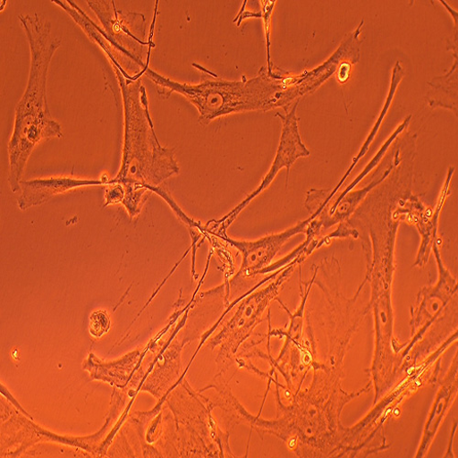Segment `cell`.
<instances>
[{
  "label": "cell",
  "mask_w": 458,
  "mask_h": 458,
  "mask_svg": "<svg viewBox=\"0 0 458 458\" xmlns=\"http://www.w3.org/2000/svg\"><path fill=\"white\" fill-rule=\"evenodd\" d=\"M89 6L98 16L104 29L97 24L72 3L70 7L64 6L71 18L106 53L110 61L114 60L131 78L148 67L149 59L144 61L145 48L155 47L152 43L159 2H157L156 13L152 21L148 41H146V22L144 15L124 13L119 11L114 2H88Z\"/></svg>",
  "instance_id": "cell-5"
},
{
  "label": "cell",
  "mask_w": 458,
  "mask_h": 458,
  "mask_svg": "<svg viewBox=\"0 0 458 458\" xmlns=\"http://www.w3.org/2000/svg\"><path fill=\"white\" fill-rule=\"evenodd\" d=\"M395 235L387 237L386 244L373 241V256L368 265L366 281L371 287L369 310L374 319L375 345L369 374L375 390L373 404L385 396L403 376L400 344L394 336V313L392 287L394 264Z\"/></svg>",
  "instance_id": "cell-4"
},
{
  "label": "cell",
  "mask_w": 458,
  "mask_h": 458,
  "mask_svg": "<svg viewBox=\"0 0 458 458\" xmlns=\"http://www.w3.org/2000/svg\"><path fill=\"white\" fill-rule=\"evenodd\" d=\"M304 260L300 255L280 274L276 272L264 278L237 303V309L232 318L227 319V313L224 312L216 323L217 332L208 343L210 349H218L216 360L218 372L216 377H225L229 368L236 363L240 349L263 321L266 310L273 301L277 300L295 267Z\"/></svg>",
  "instance_id": "cell-6"
},
{
  "label": "cell",
  "mask_w": 458,
  "mask_h": 458,
  "mask_svg": "<svg viewBox=\"0 0 458 458\" xmlns=\"http://www.w3.org/2000/svg\"><path fill=\"white\" fill-rule=\"evenodd\" d=\"M296 108L297 104L293 108V110L288 114H286L285 117L283 116V114H277V116L281 118L284 123L281 142L275 163L269 173L267 174L261 182L260 185L250 196H249L231 213H228L219 220H212L208 222L203 228L205 233L218 238L226 236L227 228L235 222L242 210L245 209L249 204L262 192L263 190L269 187L281 169H287L288 181L290 169L293 165L299 158L309 157L310 156V151L301 142V137L299 135L296 119Z\"/></svg>",
  "instance_id": "cell-9"
},
{
  "label": "cell",
  "mask_w": 458,
  "mask_h": 458,
  "mask_svg": "<svg viewBox=\"0 0 458 458\" xmlns=\"http://www.w3.org/2000/svg\"><path fill=\"white\" fill-rule=\"evenodd\" d=\"M30 49V69L26 91L16 106L13 137L9 143V182L13 193L21 189L26 164L42 140L62 138V127L51 116L47 103V78L52 59L61 47L52 36V26L38 15H20Z\"/></svg>",
  "instance_id": "cell-2"
},
{
  "label": "cell",
  "mask_w": 458,
  "mask_h": 458,
  "mask_svg": "<svg viewBox=\"0 0 458 458\" xmlns=\"http://www.w3.org/2000/svg\"><path fill=\"white\" fill-rule=\"evenodd\" d=\"M107 178L103 180H88L72 177H52L21 181L22 194L18 200L21 210L41 206L54 197L64 194L67 191L82 186L107 184Z\"/></svg>",
  "instance_id": "cell-11"
},
{
  "label": "cell",
  "mask_w": 458,
  "mask_h": 458,
  "mask_svg": "<svg viewBox=\"0 0 458 458\" xmlns=\"http://www.w3.org/2000/svg\"><path fill=\"white\" fill-rule=\"evenodd\" d=\"M454 173V169H450L448 177L444 188V192L437 205L435 212H428L424 207H420L419 215H412L410 212H397L394 216H399V220H407V223L413 225L420 235L422 237L421 246H420L414 267L424 268L429 260L435 243L438 241V221L441 209L443 208L449 182Z\"/></svg>",
  "instance_id": "cell-12"
},
{
  "label": "cell",
  "mask_w": 458,
  "mask_h": 458,
  "mask_svg": "<svg viewBox=\"0 0 458 458\" xmlns=\"http://www.w3.org/2000/svg\"><path fill=\"white\" fill-rule=\"evenodd\" d=\"M110 328V319L106 312L96 311L91 315L89 331L95 337H100Z\"/></svg>",
  "instance_id": "cell-14"
},
{
  "label": "cell",
  "mask_w": 458,
  "mask_h": 458,
  "mask_svg": "<svg viewBox=\"0 0 458 458\" xmlns=\"http://www.w3.org/2000/svg\"><path fill=\"white\" fill-rule=\"evenodd\" d=\"M438 244L437 241L433 248L438 269L437 281L434 285L422 288L417 294L411 310V335L400 346L403 373L433 352L429 347L431 329L446 317L449 304L457 301V280L445 266Z\"/></svg>",
  "instance_id": "cell-7"
},
{
  "label": "cell",
  "mask_w": 458,
  "mask_h": 458,
  "mask_svg": "<svg viewBox=\"0 0 458 458\" xmlns=\"http://www.w3.org/2000/svg\"><path fill=\"white\" fill-rule=\"evenodd\" d=\"M262 6V19L264 21L265 26V33H266V41H267V54H268V72L270 76H274L273 68H272V61H271V18L272 13L274 12V8L276 5V2H269V0H264V2H259Z\"/></svg>",
  "instance_id": "cell-13"
},
{
  "label": "cell",
  "mask_w": 458,
  "mask_h": 458,
  "mask_svg": "<svg viewBox=\"0 0 458 458\" xmlns=\"http://www.w3.org/2000/svg\"><path fill=\"white\" fill-rule=\"evenodd\" d=\"M113 68L122 89L125 133L123 166L111 182H120L126 189L147 188L150 191L179 174L174 159L175 148H163L158 141L148 111L146 89L141 85L142 74L129 80L117 67Z\"/></svg>",
  "instance_id": "cell-3"
},
{
  "label": "cell",
  "mask_w": 458,
  "mask_h": 458,
  "mask_svg": "<svg viewBox=\"0 0 458 458\" xmlns=\"http://www.w3.org/2000/svg\"><path fill=\"white\" fill-rule=\"evenodd\" d=\"M457 353L449 369L440 381L434 403L429 411L421 441L414 457H426L443 425L444 420L457 398L458 393Z\"/></svg>",
  "instance_id": "cell-10"
},
{
  "label": "cell",
  "mask_w": 458,
  "mask_h": 458,
  "mask_svg": "<svg viewBox=\"0 0 458 458\" xmlns=\"http://www.w3.org/2000/svg\"><path fill=\"white\" fill-rule=\"evenodd\" d=\"M312 219L298 223L296 225L286 229L285 232L263 237L254 242H240L235 241L228 236L221 239L229 245H232L239 250L242 255V262L241 269L237 275L229 280L225 284V301L232 303L236 299L246 294L250 290L251 280L268 268L272 265V261L276 257L282 248L293 236L301 233H307V229Z\"/></svg>",
  "instance_id": "cell-8"
},
{
  "label": "cell",
  "mask_w": 458,
  "mask_h": 458,
  "mask_svg": "<svg viewBox=\"0 0 458 458\" xmlns=\"http://www.w3.org/2000/svg\"><path fill=\"white\" fill-rule=\"evenodd\" d=\"M313 372L310 386L290 394V404H284L278 380L273 377L277 387V418L265 420L259 415H251L239 402L236 407L238 425L249 426L260 436L276 437L297 457H344L345 427L340 421L341 412L347 403L370 387L348 394L341 386L342 371L321 364Z\"/></svg>",
  "instance_id": "cell-1"
}]
</instances>
